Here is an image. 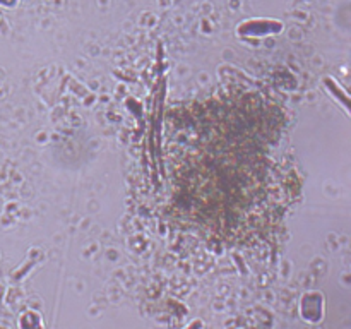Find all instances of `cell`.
I'll list each match as a JSON object with an SVG mask.
<instances>
[{
  "mask_svg": "<svg viewBox=\"0 0 351 329\" xmlns=\"http://www.w3.org/2000/svg\"><path fill=\"white\" fill-rule=\"evenodd\" d=\"M171 218L226 245L280 233L300 194L280 106L256 91H225L175 108L167 120Z\"/></svg>",
  "mask_w": 351,
  "mask_h": 329,
  "instance_id": "6da1fadb",
  "label": "cell"
}]
</instances>
